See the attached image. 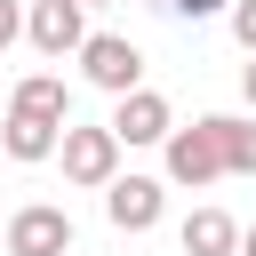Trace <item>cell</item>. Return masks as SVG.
I'll return each mask as SVG.
<instances>
[{
  "instance_id": "15",
  "label": "cell",
  "mask_w": 256,
  "mask_h": 256,
  "mask_svg": "<svg viewBox=\"0 0 256 256\" xmlns=\"http://www.w3.org/2000/svg\"><path fill=\"white\" fill-rule=\"evenodd\" d=\"M240 96H248V104H256V64H248V72H240Z\"/></svg>"
},
{
  "instance_id": "2",
  "label": "cell",
  "mask_w": 256,
  "mask_h": 256,
  "mask_svg": "<svg viewBox=\"0 0 256 256\" xmlns=\"http://www.w3.org/2000/svg\"><path fill=\"white\" fill-rule=\"evenodd\" d=\"M168 184H184V192H200V184H216L224 176V144H216V112L208 120H192V128H168Z\"/></svg>"
},
{
  "instance_id": "6",
  "label": "cell",
  "mask_w": 256,
  "mask_h": 256,
  "mask_svg": "<svg viewBox=\"0 0 256 256\" xmlns=\"http://www.w3.org/2000/svg\"><path fill=\"white\" fill-rule=\"evenodd\" d=\"M104 128L120 136V152H128V144H168L176 112H168L160 88H128V96H112V120H104Z\"/></svg>"
},
{
  "instance_id": "5",
  "label": "cell",
  "mask_w": 256,
  "mask_h": 256,
  "mask_svg": "<svg viewBox=\"0 0 256 256\" xmlns=\"http://www.w3.org/2000/svg\"><path fill=\"white\" fill-rule=\"evenodd\" d=\"M24 40L40 56H80L88 48V8L80 0H32L24 8Z\"/></svg>"
},
{
  "instance_id": "10",
  "label": "cell",
  "mask_w": 256,
  "mask_h": 256,
  "mask_svg": "<svg viewBox=\"0 0 256 256\" xmlns=\"http://www.w3.org/2000/svg\"><path fill=\"white\" fill-rule=\"evenodd\" d=\"M176 240H184V256H240V224L224 208H192Z\"/></svg>"
},
{
  "instance_id": "19",
  "label": "cell",
  "mask_w": 256,
  "mask_h": 256,
  "mask_svg": "<svg viewBox=\"0 0 256 256\" xmlns=\"http://www.w3.org/2000/svg\"><path fill=\"white\" fill-rule=\"evenodd\" d=\"M0 232H8V216H0Z\"/></svg>"
},
{
  "instance_id": "8",
  "label": "cell",
  "mask_w": 256,
  "mask_h": 256,
  "mask_svg": "<svg viewBox=\"0 0 256 256\" xmlns=\"http://www.w3.org/2000/svg\"><path fill=\"white\" fill-rule=\"evenodd\" d=\"M56 144H64V128H56V120H32V112H0V152H8L16 168H40V160H56Z\"/></svg>"
},
{
  "instance_id": "18",
  "label": "cell",
  "mask_w": 256,
  "mask_h": 256,
  "mask_svg": "<svg viewBox=\"0 0 256 256\" xmlns=\"http://www.w3.org/2000/svg\"><path fill=\"white\" fill-rule=\"evenodd\" d=\"M0 112H8V88H0Z\"/></svg>"
},
{
  "instance_id": "9",
  "label": "cell",
  "mask_w": 256,
  "mask_h": 256,
  "mask_svg": "<svg viewBox=\"0 0 256 256\" xmlns=\"http://www.w3.org/2000/svg\"><path fill=\"white\" fill-rule=\"evenodd\" d=\"M8 112H32V120H56V128H72V88H64L56 72H24V80L8 88Z\"/></svg>"
},
{
  "instance_id": "13",
  "label": "cell",
  "mask_w": 256,
  "mask_h": 256,
  "mask_svg": "<svg viewBox=\"0 0 256 256\" xmlns=\"http://www.w3.org/2000/svg\"><path fill=\"white\" fill-rule=\"evenodd\" d=\"M232 40L256 56V0H232Z\"/></svg>"
},
{
  "instance_id": "4",
  "label": "cell",
  "mask_w": 256,
  "mask_h": 256,
  "mask_svg": "<svg viewBox=\"0 0 256 256\" xmlns=\"http://www.w3.org/2000/svg\"><path fill=\"white\" fill-rule=\"evenodd\" d=\"M0 248L8 256H72V216L56 200H24L8 216V232H0Z\"/></svg>"
},
{
  "instance_id": "16",
  "label": "cell",
  "mask_w": 256,
  "mask_h": 256,
  "mask_svg": "<svg viewBox=\"0 0 256 256\" xmlns=\"http://www.w3.org/2000/svg\"><path fill=\"white\" fill-rule=\"evenodd\" d=\"M240 256H256V224H240Z\"/></svg>"
},
{
  "instance_id": "12",
  "label": "cell",
  "mask_w": 256,
  "mask_h": 256,
  "mask_svg": "<svg viewBox=\"0 0 256 256\" xmlns=\"http://www.w3.org/2000/svg\"><path fill=\"white\" fill-rule=\"evenodd\" d=\"M168 16H184V24H208V16H232V0H168Z\"/></svg>"
},
{
  "instance_id": "11",
  "label": "cell",
  "mask_w": 256,
  "mask_h": 256,
  "mask_svg": "<svg viewBox=\"0 0 256 256\" xmlns=\"http://www.w3.org/2000/svg\"><path fill=\"white\" fill-rule=\"evenodd\" d=\"M216 144H224V176H256V120L216 112Z\"/></svg>"
},
{
  "instance_id": "3",
  "label": "cell",
  "mask_w": 256,
  "mask_h": 256,
  "mask_svg": "<svg viewBox=\"0 0 256 256\" xmlns=\"http://www.w3.org/2000/svg\"><path fill=\"white\" fill-rule=\"evenodd\" d=\"M80 80L104 88V96H128V88H144V48L120 40V32H88V48H80Z\"/></svg>"
},
{
  "instance_id": "1",
  "label": "cell",
  "mask_w": 256,
  "mask_h": 256,
  "mask_svg": "<svg viewBox=\"0 0 256 256\" xmlns=\"http://www.w3.org/2000/svg\"><path fill=\"white\" fill-rule=\"evenodd\" d=\"M56 160H64V184H80V192H104L112 176H120V136L96 120H72L64 128V144H56Z\"/></svg>"
},
{
  "instance_id": "14",
  "label": "cell",
  "mask_w": 256,
  "mask_h": 256,
  "mask_svg": "<svg viewBox=\"0 0 256 256\" xmlns=\"http://www.w3.org/2000/svg\"><path fill=\"white\" fill-rule=\"evenodd\" d=\"M24 40V0H0V48Z\"/></svg>"
},
{
  "instance_id": "7",
  "label": "cell",
  "mask_w": 256,
  "mask_h": 256,
  "mask_svg": "<svg viewBox=\"0 0 256 256\" xmlns=\"http://www.w3.org/2000/svg\"><path fill=\"white\" fill-rule=\"evenodd\" d=\"M104 216H112V232H152L168 216V184L160 176H112L104 184Z\"/></svg>"
},
{
  "instance_id": "17",
  "label": "cell",
  "mask_w": 256,
  "mask_h": 256,
  "mask_svg": "<svg viewBox=\"0 0 256 256\" xmlns=\"http://www.w3.org/2000/svg\"><path fill=\"white\" fill-rule=\"evenodd\" d=\"M80 8H112V0H80Z\"/></svg>"
}]
</instances>
